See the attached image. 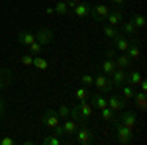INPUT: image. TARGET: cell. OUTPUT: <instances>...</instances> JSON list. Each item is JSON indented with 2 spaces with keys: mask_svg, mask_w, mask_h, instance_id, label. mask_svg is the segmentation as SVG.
Masks as SVG:
<instances>
[{
  "mask_svg": "<svg viewBox=\"0 0 147 145\" xmlns=\"http://www.w3.org/2000/svg\"><path fill=\"white\" fill-rule=\"evenodd\" d=\"M114 123V129H116V139H118V143H122V145H129L131 141H134V129L131 127H127V125H124V123H120L116 118L112 120Z\"/></svg>",
  "mask_w": 147,
  "mask_h": 145,
  "instance_id": "1",
  "label": "cell"
},
{
  "mask_svg": "<svg viewBox=\"0 0 147 145\" xmlns=\"http://www.w3.org/2000/svg\"><path fill=\"white\" fill-rule=\"evenodd\" d=\"M75 141L79 145H90L92 141H94V134H92L90 127H86L84 123L80 125V127H77V132H75Z\"/></svg>",
  "mask_w": 147,
  "mask_h": 145,
  "instance_id": "2",
  "label": "cell"
},
{
  "mask_svg": "<svg viewBox=\"0 0 147 145\" xmlns=\"http://www.w3.org/2000/svg\"><path fill=\"white\" fill-rule=\"evenodd\" d=\"M59 120H61V118L57 116V112H55V110H45V114L41 116V125L53 132L57 125H59Z\"/></svg>",
  "mask_w": 147,
  "mask_h": 145,
  "instance_id": "3",
  "label": "cell"
},
{
  "mask_svg": "<svg viewBox=\"0 0 147 145\" xmlns=\"http://www.w3.org/2000/svg\"><path fill=\"white\" fill-rule=\"evenodd\" d=\"M53 30H49V28H41V30H37L35 32V41L37 43H41L43 47L45 45H49V43H53Z\"/></svg>",
  "mask_w": 147,
  "mask_h": 145,
  "instance_id": "4",
  "label": "cell"
},
{
  "mask_svg": "<svg viewBox=\"0 0 147 145\" xmlns=\"http://www.w3.org/2000/svg\"><path fill=\"white\" fill-rule=\"evenodd\" d=\"M106 106L114 112V114H118V112H122L125 108V98L122 96H118V94H112L108 100H106Z\"/></svg>",
  "mask_w": 147,
  "mask_h": 145,
  "instance_id": "5",
  "label": "cell"
},
{
  "mask_svg": "<svg viewBox=\"0 0 147 145\" xmlns=\"http://www.w3.org/2000/svg\"><path fill=\"white\" fill-rule=\"evenodd\" d=\"M108 12H110V6H106V4L90 6V14H92V18H94V22H104L106 16H108Z\"/></svg>",
  "mask_w": 147,
  "mask_h": 145,
  "instance_id": "6",
  "label": "cell"
},
{
  "mask_svg": "<svg viewBox=\"0 0 147 145\" xmlns=\"http://www.w3.org/2000/svg\"><path fill=\"white\" fill-rule=\"evenodd\" d=\"M120 114V118H118V122L120 123H124V125H127V127H136V123H137V116H136V112H129V110H122V112H118Z\"/></svg>",
  "mask_w": 147,
  "mask_h": 145,
  "instance_id": "7",
  "label": "cell"
},
{
  "mask_svg": "<svg viewBox=\"0 0 147 145\" xmlns=\"http://www.w3.org/2000/svg\"><path fill=\"white\" fill-rule=\"evenodd\" d=\"M92 84L100 90V92H110V90L114 88L112 82H110V77H106V75H102V73L94 77V82H92Z\"/></svg>",
  "mask_w": 147,
  "mask_h": 145,
  "instance_id": "8",
  "label": "cell"
},
{
  "mask_svg": "<svg viewBox=\"0 0 147 145\" xmlns=\"http://www.w3.org/2000/svg\"><path fill=\"white\" fill-rule=\"evenodd\" d=\"M104 22H108V26L120 28V24L124 22V14H122V10H120V8H116V10H110Z\"/></svg>",
  "mask_w": 147,
  "mask_h": 145,
  "instance_id": "9",
  "label": "cell"
},
{
  "mask_svg": "<svg viewBox=\"0 0 147 145\" xmlns=\"http://www.w3.org/2000/svg\"><path fill=\"white\" fill-rule=\"evenodd\" d=\"M71 14H75L77 18H86L88 14H90V4L88 2H79V4H75L73 8H71Z\"/></svg>",
  "mask_w": 147,
  "mask_h": 145,
  "instance_id": "10",
  "label": "cell"
},
{
  "mask_svg": "<svg viewBox=\"0 0 147 145\" xmlns=\"http://www.w3.org/2000/svg\"><path fill=\"white\" fill-rule=\"evenodd\" d=\"M114 65H116V69H124V71H129V69H131V65H134V61H131L129 57L125 55V53H120V55L114 57Z\"/></svg>",
  "mask_w": 147,
  "mask_h": 145,
  "instance_id": "11",
  "label": "cell"
},
{
  "mask_svg": "<svg viewBox=\"0 0 147 145\" xmlns=\"http://www.w3.org/2000/svg\"><path fill=\"white\" fill-rule=\"evenodd\" d=\"M112 41H114V49H116L118 53H125V49L129 47V37H125V35H122V34L116 35Z\"/></svg>",
  "mask_w": 147,
  "mask_h": 145,
  "instance_id": "12",
  "label": "cell"
},
{
  "mask_svg": "<svg viewBox=\"0 0 147 145\" xmlns=\"http://www.w3.org/2000/svg\"><path fill=\"white\" fill-rule=\"evenodd\" d=\"M125 73L127 71H124V69H116L112 75H110V82H112V86H122V84H125Z\"/></svg>",
  "mask_w": 147,
  "mask_h": 145,
  "instance_id": "13",
  "label": "cell"
},
{
  "mask_svg": "<svg viewBox=\"0 0 147 145\" xmlns=\"http://www.w3.org/2000/svg\"><path fill=\"white\" fill-rule=\"evenodd\" d=\"M12 78H14V75H12V71L8 67H2L0 69V90L8 88L12 82Z\"/></svg>",
  "mask_w": 147,
  "mask_h": 145,
  "instance_id": "14",
  "label": "cell"
},
{
  "mask_svg": "<svg viewBox=\"0 0 147 145\" xmlns=\"http://www.w3.org/2000/svg\"><path fill=\"white\" fill-rule=\"evenodd\" d=\"M141 78H143V75H141L139 71H127V73H125V84L137 88V84L141 82Z\"/></svg>",
  "mask_w": 147,
  "mask_h": 145,
  "instance_id": "15",
  "label": "cell"
},
{
  "mask_svg": "<svg viewBox=\"0 0 147 145\" xmlns=\"http://www.w3.org/2000/svg\"><path fill=\"white\" fill-rule=\"evenodd\" d=\"M32 41H35V34H34V32H28V30L18 32V43H20V45H26V47H28Z\"/></svg>",
  "mask_w": 147,
  "mask_h": 145,
  "instance_id": "16",
  "label": "cell"
},
{
  "mask_svg": "<svg viewBox=\"0 0 147 145\" xmlns=\"http://www.w3.org/2000/svg\"><path fill=\"white\" fill-rule=\"evenodd\" d=\"M120 28H122V32H124V35L125 37H134V35H136V24H134V20H127V22H122L120 24Z\"/></svg>",
  "mask_w": 147,
  "mask_h": 145,
  "instance_id": "17",
  "label": "cell"
},
{
  "mask_svg": "<svg viewBox=\"0 0 147 145\" xmlns=\"http://www.w3.org/2000/svg\"><path fill=\"white\" fill-rule=\"evenodd\" d=\"M114 71H116V65H114V59H104L100 65V73L102 75H106V77H110Z\"/></svg>",
  "mask_w": 147,
  "mask_h": 145,
  "instance_id": "18",
  "label": "cell"
},
{
  "mask_svg": "<svg viewBox=\"0 0 147 145\" xmlns=\"http://www.w3.org/2000/svg\"><path fill=\"white\" fill-rule=\"evenodd\" d=\"M77 108H79V112L82 114V118H84V120H88V118L92 116V106H90L86 100H79Z\"/></svg>",
  "mask_w": 147,
  "mask_h": 145,
  "instance_id": "19",
  "label": "cell"
},
{
  "mask_svg": "<svg viewBox=\"0 0 147 145\" xmlns=\"http://www.w3.org/2000/svg\"><path fill=\"white\" fill-rule=\"evenodd\" d=\"M90 106L92 108H98V110H102L104 106H106V98H104V94H92L90 96Z\"/></svg>",
  "mask_w": 147,
  "mask_h": 145,
  "instance_id": "20",
  "label": "cell"
},
{
  "mask_svg": "<svg viewBox=\"0 0 147 145\" xmlns=\"http://www.w3.org/2000/svg\"><path fill=\"white\" fill-rule=\"evenodd\" d=\"M77 127H79V123L75 122V120H71V118H67L65 123H63V134L65 135H73L75 132H77Z\"/></svg>",
  "mask_w": 147,
  "mask_h": 145,
  "instance_id": "21",
  "label": "cell"
},
{
  "mask_svg": "<svg viewBox=\"0 0 147 145\" xmlns=\"http://www.w3.org/2000/svg\"><path fill=\"white\" fill-rule=\"evenodd\" d=\"M32 67L35 69H39V71H45L47 67H49V63H47L43 57H39V55H34V63H32Z\"/></svg>",
  "mask_w": 147,
  "mask_h": 145,
  "instance_id": "22",
  "label": "cell"
},
{
  "mask_svg": "<svg viewBox=\"0 0 147 145\" xmlns=\"http://www.w3.org/2000/svg\"><path fill=\"white\" fill-rule=\"evenodd\" d=\"M134 98H136V104H137V108L139 110H145V100H147V96H145V92H136L134 94Z\"/></svg>",
  "mask_w": 147,
  "mask_h": 145,
  "instance_id": "23",
  "label": "cell"
},
{
  "mask_svg": "<svg viewBox=\"0 0 147 145\" xmlns=\"http://www.w3.org/2000/svg\"><path fill=\"white\" fill-rule=\"evenodd\" d=\"M69 118H71V120H75L77 123H84V122H86V120L82 118V114L79 112V108H77V106H73V108H71V114H69Z\"/></svg>",
  "mask_w": 147,
  "mask_h": 145,
  "instance_id": "24",
  "label": "cell"
},
{
  "mask_svg": "<svg viewBox=\"0 0 147 145\" xmlns=\"http://www.w3.org/2000/svg\"><path fill=\"white\" fill-rule=\"evenodd\" d=\"M55 8V12L59 14V16H67V14H71V8H69L67 2H57V6H53Z\"/></svg>",
  "mask_w": 147,
  "mask_h": 145,
  "instance_id": "25",
  "label": "cell"
},
{
  "mask_svg": "<svg viewBox=\"0 0 147 145\" xmlns=\"http://www.w3.org/2000/svg\"><path fill=\"white\" fill-rule=\"evenodd\" d=\"M116 35H120V30H118V28H114V26H104V37L114 39Z\"/></svg>",
  "mask_w": 147,
  "mask_h": 145,
  "instance_id": "26",
  "label": "cell"
},
{
  "mask_svg": "<svg viewBox=\"0 0 147 145\" xmlns=\"http://www.w3.org/2000/svg\"><path fill=\"white\" fill-rule=\"evenodd\" d=\"M41 49H43V45L37 43V41H32V43L28 45V53H32V55H39Z\"/></svg>",
  "mask_w": 147,
  "mask_h": 145,
  "instance_id": "27",
  "label": "cell"
},
{
  "mask_svg": "<svg viewBox=\"0 0 147 145\" xmlns=\"http://www.w3.org/2000/svg\"><path fill=\"white\" fill-rule=\"evenodd\" d=\"M120 88H122L124 98H134V94H136V88H134V86H129V84H122Z\"/></svg>",
  "mask_w": 147,
  "mask_h": 145,
  "instance_id": "28",
  "label": "cell"
},
{
  "mask_svg": "<svg viewBox=\"0 0 147 145\" xmlns=\"http://www.w3.org/2000/svg\"><path fill=\"white\" fill-rule=\"evenodd\" d=\"M41 143H43V145H59V143H61V139H59L57 135H45V137L41 139Z\"/></svg>",
  "mask_w": 147,
  "mask_h": 145,
  "instance_id": "29",
  "label": "cell"
},
{
  "mask_svg": "<svg viewBox=\"0 0 147 145\" xmlns=\"http://www.w3.org/2000/svg\"><path fill=\"white\" fill-rule=\"evenodd\" d=\"M102 120H106V122H112L114 118H116V114H114L112 110H110V108H108V106H104V108H102Z\"/></svg>",
  "mask_w": 147,
  "mask_h": 145,
  "instance_id": "30",
  "label": "cell"
},
{
  "mask_svg": "<svg viewBox=\"0 0 147 145\" xmlns=\"http://www.w3.org/2000/svg\"><path fill=\"white\" fill-rule=\"evenodd\" d=\"M75 98H77V100H86V98H88V90L84 88V86H82V88H77L75 90Z\"/></svg>",
  "mask_w": 147,
  "mask_h": 145,
  "instance_id": "31",
  "label": "cell"
},
{
  "mask_svg": "<svg viewBox=\"0 0 147 145\" xmlns=\"http://www.w3.org/2000/svg\"><path fill=\"white\" fill-rule=\"evenodd\" d=\"M131 20H134V24H136L137 30H141V28L145 26V16H143V14H137V16H134V18H131Z\"/></svg>",
  "mask_w": 147,
  "mask_h": 145,
  "instance_id": "32",
  "label": "cell"
},
{
  "mask_svg": "<svg viewBox=\"0 0 147 145\" xmlns=\"http://www.w3.org/2000/svg\"><path fill=\"white\" fill-rule=\"evenodd\" d=\"M69 114H71V108H69V106H65V104H63V106H59V110H57V116H59V118L67 120Z\"/></svg>",
  "mask_w": 147,
  "mask_h": 145,
  "instance_id": "33",
  "label": "cell"
},
{
  "mask_svg": "<svg viewBox=\"0 0 147 145\" xmlns=\"http://www.w3.org/2000/svg\"><path fill=\"white\" fill-rule=\"evenodd\" d=\"M22 65H26V67H32V63H34V55L32 53H26V55H22Z\"/></svg>",
  "mask_w": 147,
  "mask_h": 145,
  "instance_id": "34",
  "label": "cell"
},
{
  "mask_svg": "<svg viewBox=\"0 0 147 145\" xmlns=\"http://www.w3.org/2000/svg\"><path fill=\"white\" fill-rule=\"evenodd\" d=\"M80 82H82L84 86H90L92 82H94V77H92L90 73H86V75H82V77H80Z\"/></svg>",
  "mask_w": 147,
  "mask_h": 145,
  "instance_id": "35",
  "label": "cell"
},
{
  "mask_svg": "<svg viewBox=\"0 0 147 145\" xmlns=\"http://www.w3.org/2000/svg\"><path fill=\"white\" fill-rule=\"evenodd\" d=\"M116 55H118L116 49H106V51H104V57H106V59H114Z\"/></svg>",
  "mask_w": 147,
  "mask_h": 145,
  "instance_id": "36",
  "label": "cell"
},
{
  "mask_svg": "<svg viewBox=\"0 0 147 145\" xmlns=\"http://www.w3.org/2000/svg\"><path fill=\"white\" fill-rule=\"evenodd\" d=\"M14 143H16V141H14L12 137H2V139H0V145H14Z\"/></svg>",
  "mask_w": 147,
  "mask_h": 145,
  "instance_id": "37",
  "label": "cell"
},
{
  "mask_svg": "<svg viewBox=\"0 0 147 145\" xmlns=\"http://www.w3.org/2000/svg\"><path fill=\"white\" fill-rule=\"evenodd\" d=\"M53 134H55L57 137H61V135H65V134H63V125H61V123H59V125H57L55 129H53Z\"/></svg>",
  "mask_w": 147,
  "mask_h": 145,
  "instance_id": "38",
  "label": "cell"
},
{
  "mask_svg": "<svg viewBox=\"0 0 147 145\" xmlns=\"http://www.w3.org/2000/svg\"><path fill=\"white\" fill-rule=\"evenodd\" d=\"M137 86H139V90H141V92H145V90H147V80H145V78H141V82H139Z\"/></svg>",
  "mask_w": 147,
  "mask_h": 145,
  "instance_id": "39",
  "label": "cell"
},
{
  "mask_svg": "<svg viewBox=\"0 0 147 145\" xmlns=\"http://www.w3.org/2000/svg\"><path fill=\"white\" fill-rule=\"evenodd\" d=\"M6 112V102H4V98L0 96V114H4Z\"/></svg>",
  "mask_w": 147,
  "mask_h": 145,
  "instance_id": "40",
  "label": "cell"
},
{
  "mask_svg": "<svg viewBox=\"0 0 147 145\" xmlns=\"http://www.w3.org/2000/svg\"><path fill=\"white\" fill-rule=\"evenodd\" d=\"M45 14H47V16H53V14H55V8H53V6H47V8H45Z\"/></svg>",
  "mask_w": 147,
  "mask_h": 145,
  "instance_id": "41",
  "label": "cell"
},
{
  "mask_svg": "<svg viewBox=\"0 0 147 145\" xmlns=\"http://www.w3.org/2000/svg\"><path fill=\"white\" fill-rule=\"evenodd\" d=\"M110 2H112L114 6H124L125 4V0H110Z\"/></svg>",
  "mask_w": 147,
  "mask_h": 145,
  "instance_id": "42",
  "label": "cell"
},
{
  "mask_svg": "<svg viewBox=\"0 0 147 145\" xmlns=\"http://www.w3.org/2000/svg\"><path fill=\"white\" fill-rule=\"evenodd\" d=\"M80 0H67V4H69V8H73V6H75V4H79Z\"/></svg>",
  "mask_w": 147,
  "mask_h": 145,
  "instance_id": "43",
  "label": "cell"
},
{
  "mask_svg": "<svg viewBox=\"0 0 147 145\" xmlns=\"http://www.w3.org/2000/svg\"><path fill=\"white\" fill-rule=\"evenodd\" d=\"M2 116H4V114H0V122H2Z\"/></svg>",
  "mask_w": 147,
  "mask_h": 145,
  "instance_id": "44",
  "label": "cell"
}]
</instances>
